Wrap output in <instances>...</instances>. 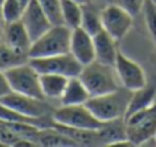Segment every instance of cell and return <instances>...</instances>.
Wrapping results in <instances>:
<instances>
[{
	"instance_id": "21",
	"label": "cell",
	"mask_w": 156,
	"mask_h": 147,
	"mask_svg": "<svg viewBox=\"0 0 156 147\" xmlns=\"http://www.w3.org/2000/svg\"><path fill=\"white\" fill-rule=\"evenodd\" d=\"M81 28L85 29L89 35L94 36L103 29L101 25V11H97L93 6L89 3L82 4V19H81Z\"/></svg>"
},
{
	"instance_id": "19",
	"label": "cell",
	"mask_w": 156,
	"mask_h": 147,
	"mask_svg": "<svg viewBox=\"0 0 156 147\" xmlns=\"http://www.w3.org/2000/svg\"><path fill=\"white\" fill-rule=\"evenodd\" d=\"M155 96H156V90L154 87H147L145 85V87L140 88V90L133 91L129 106H127V110H126V114H125V118L130 117L132 114L140 112V110H144L147 107L152 106Z\"/></svg>"
},
{
	"instance_id": "33",
	"label": "cell",
	"mask_w": 156,
	"mask_h": 147,
	"mask_svg": "<svg viewBox=\"0 0 156 147\" xmlns=\"http://www.w3.org/2000/svg\"><path fill=\"white\" fill-rule=\"evenodd\" d=\"M3 2H4V0H0V6H2V4H3Z\"/></svg>"
},
{
	"instance_id": "6",
	"label": "cell",
	"mask_w": 156,
	"mask_h": 147,
	"mask_svg": "<svg viewBox=\"0 0 156 147\" xmlns=\"http://www.w3.org/2000/svg\"><path fill=\"white\" fill-rule=\"evenodd\" d=\"M127 139L133 145H141L144 140L156 134V105L132 114L125 118Z\"/></svg>"
},
{
	"instance_id": "28",
	"label": "cell",
	"mask_w": 156,
	"mask_h": 147,
	"mask_svg": "<svg viewBox=\"0 0 156 147\" xmlns=\"http://www.w3.org/2000/svg\"><path fill=\"white\" fill-rule=\"evenodd\" d=\"M119 3H121L122 7L126 8L132 15H136V14H138L143 10L144 0H119Z\"/></svg>"
},
{
	"instance_id": "13",
	"label": "cell",
	"mask_w": 156,
	"mask_h": 147,
	"mask_svg": "<svg viewBox=\"0 0 156 147\" xmlns=\"http://www.w3.org/2000/svg\"><path fill=\"white\" fill-rule=\"evenodd\" d=\"M32 39L27 33L22 21H15L7 24L5 28V46L19 57H29V50L32 47Z\"/></svg>"
},
{
	"instance_id": "26",
	"label": "cell",
	"mask_w": 156,
	"mask_h": 147,
	"mask_svg": "<svg viewBox=\"0 0 156 147\" xmlns=\"http://www.w3.org/2000/svg\"><path fill=\"white\" fill-rule=\"evenodd\" d=\"M143 11L144 15H145V22L147 26H148V30L156 43V2H154V0H144Z\"/></svg>"
},
{
	"instance_id": "3",
	"label": "cell",
	"mask_w": 156,
	"mask_h": 147,
	"mask_svg": "<svg viewBox=\"0 0 156 147\" xmlns=\"http://www.w3.org/2000/svg\"><path fill=\"white\" fill-rule=\"evenodd\" d=\"M71 29L66 25H52L44 35L32 43L29 58H44L70 52Z\"/></svg>"
},
{
	"instance_id": "4",
	"label": "cell",
	"mask_w": 156,
	"mask_h": 147,
	"mask_svg": "<svg viewBox=\"0 0 156 147\" xmlns=\"http://www.w3.org/2000/svg\"><path fill=\"white\" fill-rule=\"evenodd\" d=\"M4 73L14 92L23 94V95L45 101L44 92L41 90L40 73L30 63L14 65L11 68L5 69Z\"/></svg>"
},
{
	"instance_id": "29",
	"label": "cell",
	"mask_w": 156,
	"mask_h": 147,
	"mask_svg": "<svg viewBox=\"0 0 156 147\" xmlns=\"http://www.w3.org/2000/svg\"><path fill=\"white\" fill-rule=\"evenodd\" d=\"M11 85L10 83H8V79L7 76H5L4 72H0V99L3 98V96H5L7 94L11 92Z\"/></svg>"
},
{
	"instance_id": "25",
	"label": "cell",
	"mask_w": 156,
	"mask_h": 147,
	"mask_svg": "<svg viewBox=\"0 0 156 147\" xmlns=\"http://www.w3.org/2000/svg\"><path fill=\"white\" fill-rule=\"evenodd\" d=\"M52 25H65L62 15V0H37Z\"/></svg>"
},
{
	"instance_id": "11",
	"label": "cell",
	"mask_w": 156,
	"mask_h": 147,
	"mask_svg": "<svg viewBox=\"0 0 156 147\" xmlns=\"http://www.w3.org/2000/svg\"><path fill=\"white\" fill-rule=\"evenodd\" d=\"M115 69L118 72L122 87L130 91H136L145 87V74H144L143 69L121 52H118L116 55Z\"/></svg>"
},
{
	"instance_id": "5",
	"label": "cell",
	"mask_w": 156,
	"mask_h": 147,
	"mask_svg": "<svg viewBox=\"0 0 156 147\" xmlns=\"http://www.w3.org/2000/svg\"><path fill=\"white\" fill-rule=\"evenodd\" d=\"M30 65L40 74H63L67 77H78L83 65L71 52L44 58H30Z\"/></svg>"
},
{
	"instance_id": "32",
	"label": "cell",
	"mask_w": 156,
	"mask_h": 147,
	"mask_svg": "<svg viewBox=\"0 0 156 147\" xmlns=\"http://www.w3.org/2000/svg\"><path fill=\"white\" fill-rule=\"evenodd\" d=\"M21 2H22V3H23V6H26V4H27V3H29V2H30V0H21Z\"/></svg>"
},
{
	"instance_id": "31",
	"label": "cell",
	"mask_w": 156,
	"mask_h": 147,
	"mask_svg": "<svg viewBox=\"0 0 156 147\" xmlns=\"http://www.w3.org/2000/svg\"><path fill=\"white\" fill-rule=\"evenodd\" d=\"M4 21V19H3V15H2V11H0V32H2V22Z\"/></svg>"
},
{
	"instance_id": "9",
	"label": "cell",
	"mask_w": 156,
	"mask_h": 147,
	"mask_svg": "<svg viewBox=\"0 0 156 147\" xmlns=\"http://www.w3.org/2000/svg\"><path fill=\"white\" fill-rule=\"evenodd\" d=\"M0 103L33 118H43L47 114V105L44 103L43 99H37L33 96H27L23 94H18L11 91L5 96L0 99Z\"/></svg>"
},
{
	"instance_id": "20",
	"label": "cell",
	"mask_w": 156,
	"mask_h": 147,
	"mask_svg": "<svg viewBox=\"0 0 156 147\" xmlns=\"http://www.w3.org/2000/svg\"><path fill=\"white\" fill-rule=\"evenodd\" d=\"M37 145L44 147H66V146H77L74 140H71L65 134L59 132L54 127L40 129L37 135Z\"/></svg>"
},
{
	"instance_id": "16",
	"label": "cell",
	"mask_w": 156,
	"mask_h": 147,
	"mask_svg": "<svg viewBox=\"0 0 156 147\" xmlns=\"http://www.w3.org/2000/svg\"><path fill=\"white\" fill-rule=\"evenodd\" d=\"M89 98H90V94L86 90V87L81 81L80 77H70L60 101H62V106L85 105Z\"/></svg>"
},
{
	"instance_id": "14",
	"label": "cell",
	"mask_w": 156,
	"mask_h": 147,
	"mask_svg": "<svg viewBox=\"0 0 156 147\" xmlns=\"http://www.w3.org/2000/svg\"><path fill=\"white\" fill-rule=\"evenodd\" d=\"M94 43V52H96V61L107 65H115L116 61V51L115 39H112L104 29L93 36Z\"/></svg>"
},
{
	"instance_id": "23",
	"label": "cell",
	"mask_w": 156,
	"mask_h": 147,
	"mask_svg": "<svg viewBox=\"0 0 156 147\" xmlns=\"http://www.w3.org/2000/svg\"><path fill=\"white\" fill-rule=\"evenodd\" d=\"M0 121L3 123H26V124H33V125L43 129V127L40 125L41 118H33L27 117V116L22 114V113L16 112V110L11 109V107L5 106V105L0 103Z\"/></svg>"
},
{
	"instance_id": "17",
	"label": "cell",
	"mask_w": 156,
	"mask_h": 147,
	"mask_svg": "<svg viewBox=\"0 0 156 147\" xmlns=\"http://www.w3.org/2000/svg\"><path fill=\"white\" fill-rule=\"evenodd\" d=\"M69 80H70V77L63 76V74H40L41 90H43L45 99L62 98L63 92L67 87Z\"/></svg>"
},
{
	"instance_id": "24",
	"label": "cell",
	"mask_w": 156,
	"mask_h": 147,
	"mask_svg": "<svg viewBox=\"0 0 156 147\" xmlns=\"http://www.w3.org/2000/svg\"><path fill=\"white\" fill-rule=\"evenodd\" d=\"M2 7V15L5 24H11V22L19 21L23 14L25 6L21 0H4Z\"/></svg>"
},
{
	"instance_id": "7",
	"label": "cell",
	"mask_w": 156,
	"mask_h": 147,
	"mask_svg": "<svg viewBox=\"0 0 156 147\" xmlns=\"http://www.w3.org/2000/svg\"><path fill=\"white\" fill-rule=\"evenodd\" d=\"M54 121L62 125L82 129H100L104 123L93 116L86 105H69L54 112Z\"/></svg>"
},
{
	"instance_id": "30",
	"label": "cell",
	"mask_w": 156,
	"mask_h": 147,
	"mask_svg": "<svg viewBox=\"0 0 156 147\" xmlns=\"http://www.w3.org/2000/svg\"><path fill=\"white\" fill-rule=\"evenodd\" d=\"M74 2L80 3V4H85V3H89V2H90V0H74Z\"/></svg>"
},
{
	"instance_id": "1",
	"label": "cell",
	"mask_w": 156,
	"mask_h": 147,
	"mask_svg": "<svg viewBox=\"0 0 156 147\" xmlns=\"http://www.w3.org/2000/svg\"><path fill=\"white\" fill-rule=\"evenodd\" d=\"M132 94L133 91L121 87L112 92L90 96L85 105L96 118H99L103 123H108V121L125 118Z\"/></svg>"
},
{
	"instance_id": "22",
	"label": "cell",
	"mask_w": 156,
	"mask_h": 147,
	"mask_svg": "<svg viewBox=\"0 0 156 147\" xmlns=\"http://www.w3.org/2000/svg\"><path fill=\"white\" fill-rule=\"evenodd\" d=\"M62 15L65 25L71 30L80 28L82 19V4L74 0H62Z\"/></svg>"
},
{
	"instance_id": "10",
	"label": "cell",
	"mask_w": 156,
	"mask_h": 147,
	"mask_svg": "<svg viewBox=\"0 0 156 147\" xmlns=\"http://www.w3.org/2000/svg\"><path fill=\"white\" fill-rule=\"evenodd\" d=\"M22 24L25 25L27 33H29L32 41L37 40L41 35L47 32L49 28L52 26L49 18L44 10L41 8L40 3L37 0H30L26 6H25L23 14L21 17Z\"/></svg>"
},
{
	"instance_id": "18",
	"label": "cell",
	"mask_w": 156,
	"mask_h": 147,
	"mask_svg": "<svg viewBox=\"0 0 156 147\" xmlns=\"http://www.w3.org/2000/svg\"><path fill=\"white\" fill-rule=\"evenodd\" d=\"M125 118H119V120L108 121L104 123V125L99 129V136L103 145H115L118 142H123L127 140V132L126 125L122 124Z\"/></svg>"
},
{
	"instance_id": "8",
	"label": "cell",
	"mask_w": 156,
	"mask_h": 147,
	"mask_svg": "<svg viewBox=\"0 0 156 147\" xmlns=\"http://www.w3.org/2000/svg\"><path fill=\"white\" fill-rule=\"evenodd\" d=\"M133 24V15L122 6L110 4L101 10V25L103 29L112 39H122Z\"/></svg>"
},
{
	"instance_id": "12",
	"label": "cell",
	"mask_w": 156,
	"mask_h": 147,
	"mask_svg": "<svg viewBox=\"0 0 156 147\" xmlns=\"http://www.w3.org/2000/svg\"><path fill=\"white\" fill-rule=\"evenodd\" d=\"M70 52L82 63L83 66L96 61L93 36L89 35L82 28H76L71 30Z\"/></svg>"
},
{
	"instance_id": "27",
	"label": "cell",
	"mask_w": 156,
	"mask_h": 147,
	"mask_svg": "<svg viewBox=\"0 0 156 147\" xmlns=\"http://www.w3.org/2000/svg\"><path fill=\"white\" fill-rule=\"evenodd\" d=\"M19 140H22V138L15 134L7 124L0 121V146H15Z\"/></svg>"
},
{
	"instance_id": "2",
	"label": "cell",
	"mask_w": 156,
	"mask_h": 147,
	"mask_svg": "<svg viewBox=\"0 0 156 147\" xmlns=\"http://www.w3.org/2000/svg\"><path fill=\"white\" fill-rule=\"evenodd\" d=\"M78 77L89 91L90 96L112 92L122 87L115 65H107L99 61L85 65Z\"/></svg>"
},
{
	"instance_id": "15",
	"label": "cell",
	"mask_w": 156,
	"mask_h": 147,
	"mask_svg": "<svg viewBox=\"0 0 156 147\" xmlns=\"http://www.w3.org/2000/svg\"><path fill=\"white\" fill-rule=\"evenodd\" d=\"M54 128H56L59 132L65 134L71 140L77 143V146H97L103 145L99 136V129H82V128H74V127L62 125V124L55 123Z\"/></svg>"
}]
</instances>
